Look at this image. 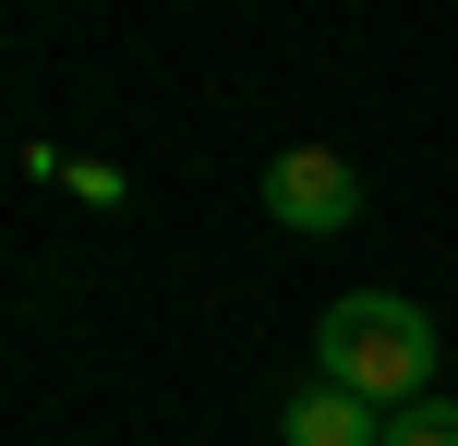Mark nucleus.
Returning a JSON list of instances; mask_svg holds the SVG:
<instances>
[{"mask_svg":"<svg viewBox=\"0 0 458 446\" xmlns=\"http://www.w3.org/2000/svg\"><path fill=\"white\" fill-rule=\"evenodd\" d=\"M314 362H326V386H350V399H374L398 423V410L435 399V314L398 302V290H350V302H326Z\"/></svg>","mask_w":458,"mask_h":446,"instance_id":"1","label":"nucleus"},{"mask_svg":"<svg viewBox=\"0 0 458 446\" xmlns=\"http://www.w3.org/2000/svg\"><path fill=\"white\" fill-rule=\"evenodd\" d=\"M266 217L301 230V241L350 230V217H362V169H350L338 145H290V157H266Z\"/></svg>","mask_w":458,"mask_h":446,"instance_id":"2","label":"nucleus"},{"mask_svg":"<svg viewBox=\"0 0 458 446\" xmlns=\"http://www.w3.org/2000/svg\"><path fill=\"white\" fill-rule=\"evenodd\" d=\"M277 446H386V410L350 399V386H301L277 410Z\"/></svg>","mask_w":458,"mask_h":446,"instance_id":"3","label":"nucleus"},{"mask_svg":"<svg viewBox=\"0 0 458 446\" xmlns=\"http://www.w3.org/2000/svg\"><path fill=\"white\" fill-rule=\"evenodd\" d=\"M386 446H458V399H422V410H398Z\"/></svg>","mask_w":458,"mask_h":446,"instance_id":"4","label":"nucleus"}]
</instances>
